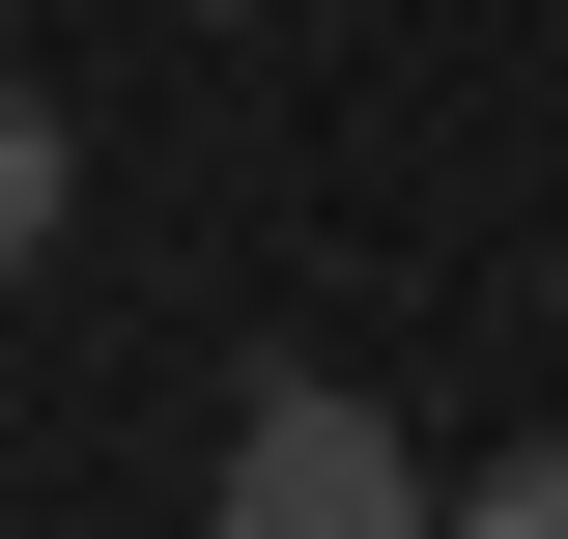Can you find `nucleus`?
Returning <instances> with one entry per match:
<instances>
[{"instance_id":"f257e3e1","label":"nucleus","mask_w":568,"mask_h":539,"mask_svg":"<svg viewBox=\"0 0 568 539\" xmlns=\"http://www.w3.org/2000/svg\"><path fill=\"white\" fill-rule=\"evenodd\" d=\"M227 539H426V455L369 398H256L227 426Z\"/></svg>"},{"instance_id":"7ed1b4c3","label":"nucleus","mask_w":568,"mask_h":539,"mask_svg":"<svg viewBox=\"0 0 568 539\" xmlns=\"http://www.w3.org/2000/svg\"><path fill=\"white\" fill-rule=\"evenodd\" d=\"M484 539H568V455H511V482H484Z\"/></svg>"},{"instance_id":"f03ea898","label":"nucleus","mask_w":568,"mask_h":539,"mask_svg":"<svg viewBox=\"0 0 568 539\" xmlns=\"http://www.w3.org/2000/svg\"><path fill=\"white\" fill-rule=\"evenodd\" d=\"M58 200H85V114H58V85H29V58H0V284L58 256Z\"/></svg>"}]
</instances>
